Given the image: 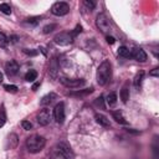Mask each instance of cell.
<instances>
[{
    "instance_id": "obj_9",
    "label": "cell",
    "mask_w": 159,
    "mask_h": 159,
    "mask_svg": "<svg viewBox=\"0 0 159 159\" xmlns=\"http://www.w3.org/2000/svg\"><path fill=\"white\" fill-rule=\"evenodd\" d=\"M130 55H132V58H134L138 62H145L148 58L145 51L140 47H134L133 50H130Z\"/></svg>"
},
{
    "instance_id": "obj_27",
    "label": "cell",
    "mask_w": 159,
    "mask_h": 159,
    "mask_svg": "<svg viewBox=\"0 0 159 159\" xmlns=\"http://www.w3.org/2000/svg\"><path fill=\"white\" fill-rule=\"evenodd\" d=\"M7 42H9V39L6 37V35L0 32V47H6Z\"/></svg>"
},
{
    "instance_id": "obj_30",
    "label": "cell",
    "mask_w": 159,
    "mask_h": 159,
    "mask_svg": "<svg viewBox=\"0 0 159 159\" xmlns=\"http://www.w3.org/2000/svg\"><path fill=\"white\" fill-rule=\"evenodd\" d=\"M83 4L89 9V10H93L94 9V6H96V2L94 1H88V0H84L83 1Z\"/></svg>"
},
{
    "instance_id": "obj_1",
    "label": "cell",
    "mask_w": 159,
    "mask_h": 159,
    "mask_svg": "<svg viewBox=\"0 0 159 159\" xmlns=\"http://www.w3.org/2000/svg\"><path fill=\"white\" fill-rule=\"evenodd\" d=\"M112 77V65L108 60L103 61L97 70V82L99 86H106Z\"/></svg>"
},
{
    "instance_id": "obj_20",
    "label": "cell",
    "mask_w": 159,
    "mask_h": 159,
    "mask_svg": "<svg viewBox=\"0 0 159 159\" xmlns=\"http://www.w3.org/2000/svg\"><path fill=\"white\" fill-rule=\"evenodd\" d=\"M37 78V72L35 70H29L26 73H25V80L27 82H34L35 80Z\"/></svg>"
},
{
    "instance_id": "obj_29",
    "label": "cell",
    "mask_w": 159,
    "mask_h": 159,
    "mask_svg": "<svg viewBox=\"0 0 159 159\" xmlns=\"http://www.w3.org/2000/svg\"><path fill=\"white\" fill-rule=\"evenodd\" d=\"M21 125H22V128H24L25 130H30V129L32 128V123L29 122V120H22V122H21Z\"/></svg>"
},
{
    "instance_id": "obj_11",
    "label": "cell",
    "mask_w": 159,
    "mask_h": 159,
    "mask_svg": "<svg viewBox=\"0 0 159 159\" xmlns=\"http://www.w3.org/2000/svg\"><path fill=\"white\" fill-rule=\"evenodd\" d=\"M94 119H96V122H97L99 125H102V127H104V128H109V127H111L109 119H108L106 116H103L102 113H96V114H94Z\"/></svg>"
},
{
    "instance_id": "obj_17",
    "label": "cell",
    "mask_w": 159,
    "mask_h": 159,
    "mask_svg": "<svg viewBox=\"0 0 159 159\" xmlns=\"http://www.w3.org/2000/svg\"><path fill=\"white\" fill-rule=\"evenodd\" d=\"M112 117L116 119V122L117 123H119V124H127V120H125V118L123 117V114L119 112V111H117V112H112Z\"/></svg>"
},
{
    "instance_id": "obj_14",
    "label": "cell",
    "mask_w": 159,
    "mask_h": 159,
    "mask_svg": "<svg viewBox=\"0 0 159 159\" xmlns=\"http://www.w3.org/2000/svg\"><path fill=\"white\" fill-rule=\"evenodd\" d=\"M57 98V96H56V93H48V94H46V96H43L42 97V99L40 101V104L41 106H48V104H51L55 99Z\"/></svg>"
},
{
    "instance_id": "obj_24",
    "label": "cell",
    "mask_w": 159,
    "mask_h": 159,
    "mask_svg": "<svg viewBox=\"0 0 159 159\" xmlns=\"http://www.w3.org/2000/svg\"><path fill=\"white\" fill-rule=\"evenodd\" d=\"M57 70H58V66H57V61H56V58H52V62H51V65H50V72H51L52 77H55V76H56V73H57Z\"/></svg>"
},
{
    "instance_id": "obj_18",
    "label": "cell",
    "mask_w": 159,
    "mask_h": 159,
    "mask_svg": "<svg viewBox=\"0 0 159 159\" xmlns=\"http://www.w3.org/2000/svg\"><path fill=\"white\" fill-rule=\"evenodd\" d=\"M117 99H118V97H117V93L116 92H112V93H109L108 96H107V103H108V106L109 107H114L116 104H117Z\"/></svg>"
},
{
    "instance_id": "obj_10",
    "label": "cell",
    "mask_w": 159,
    "mask_h": 159,
    "mask_svg": "<svg viewBox=\"0 0 159 159\" xmlns=\"http://www.w3.org/2000/svg\"><path fill=\"white\" fill-rule=\"evenodd\" d=\"M5 72H6V75L9 77H12V76L17 75V72H19V63L16 61H14V60L7 61L5 63Z\"/></svg>"
},
{
    "instance_id": "obj_36",
    "label": "cell",
    "mask_w": 159,
    "mask_h": 159,
    "mask_svg": "<svg viewBox=\"0 0 159 159\" xmlns=\"http://www.w3.org/2000/svg\"><path fill=\"white\" fill-rule=\"evenodd\" d=\"M2 78H4V76H2V73H1V72H0V83H1V82H2Z\"/></svg>"
},
{
    "instance_id": "obj_4",
    "label": "cell",
    "mask_w": 159,
    "mask_h": 159,
    "mask_svg": "<svg viewBox=\"0 0 159 159\" xmlns=\"http://www.w3.org/2000/svg\"><path fill=\"white\" fill-rule=\"evenodd\" d=\"M70 11V5L65 1H57L51 6V12L56 16H63Z\"/></svg>"
},
{
    "instance_id": "obj_32",
    "label": "cell",
    "mask_w": 159,
    "mask_h": 159,
    "mask_svg": "<svg viewBox=\"0 0 159 159\" xmlns=\"http://www.w3.org/2000/svg\"><path fill=\"white\" fill-rule=\"evenodd\" d=\"M150 76H153V77H158L159 76V68L158 67H155V68H153L152 71H150V73H149Z\"/></svg>"
},
{
    "instance_id": "obj_16",
    "label": "cell",
    "mask_w": 159,
    "mask_h": 159,
    "mask_svg": "<svg viewBox=\"0 0 159 159\" xmlns=\"http://www.w3.org/2000/svg\"><path fill=\"white\" fill-rule=\"evenodd\" d=\"M118 55H119L120 57H123V58H130V57H132L130 50H129L128 47H125V46H120V47L118 48Z\"/></svg>"
},
{
    "instance_id": "obj_35",
    "label": "cell",
    "mask_w": 159,
    "mask_h": 159,
    "mask_svg": "<svg viewBox=\"0 0 159 159\" xmlns=\"http://www.w3.org/2000/svg\"><path fill=\"white\" fill-rule=\"evenodd\" d=\"M39 86H40V82H37V83H35V84L32 86V89H34V91H36V88H37Z\"/></svg>"
},
{
    "instance_id": "obj_34",
    "label": "cell",
    "mask_w": 159,
    "mask_h": 159,
    "mask_svg": "<svg viewBox=\"0 0 159 159\" xmlns=\"http://www.w3.org/2000/svg\"><path fill=\"white\" fill-rule=\"evenodd\" d=\"M106 40H107V42L109 45H113L114 43V37H112V36H106Z\"/></svg>"
},
{
    "instance_id": "obj_13",
    "label": "cell",
    "mask_w": 159,
    "mask_h": 159,
    "mask_svg": "<svg viewBox=\"0 0 159 159\" xmlns=\"http://www.w3.org/2000/svg\"><path fill=\"white\" fill-rule=\"evenodd\" d=\"M19 143V139H17V135L15 133H11L9 137H7V140H6V149H14Z\"/></svg>"
},
{
    "instance_id": "obj_21",
    "label": "cell",
    "mask_w": 159,
    "mask_h": 159,
    "mask_svg": "<svg viewBox=\"0 0 159 159\" xmlns=\"http://www.w3.org/2000/svg\"><path fill=\"white\" fill-rule=\"evenodd\" d=\"M143 78H144V72L143 71H140V72H138L135 75V77H134V87L135 88H139L140 87V84L143 82Z\"/></svg>"
},
{
    "instance_id": "obj_31",
    "label": "cell",
    "mask_w": 159,
    "mask_h": 159,
    "mask_svg": "<svg viewBox=\"0 0 159 159\" xmlns=\"http://www.w3.org/2000/svg\"><path fill=\"white\" fill-rule=\"evenodd\" d=\"M39 20H40V17H30V19H27V20H26V22L32 24V25H36V24L39 22Z\"/></svg>"
},
{
    "instance_id": "obj_8",
    "label": "cell",
    "mask_w": 159,
    "mask_h": 159,
    "mask_svg": "<svg viewBox=\"0 0 159 159\" xmlns=\"http://www.w3.org/2000/svg\"><path fill=\"white\" fill-rule=\"evenodd\" d=\"M37 122L40 125H47L51 122V112L50 109H41L37 113Z\"/></svg>"
},
{
    "instance_id": "obj_5",
    "label": "cell",
    "mask_w": 159,
    "mask_h": 159,
    "mask_svg": "<svg viewBox=\"0 0 159 159\" xmlns=\"http://www.w3.org/2000/svg\"><path fill=\"white\" fill-rule=\"evenodd\" d=\"M73 35H72V32H66V31H63V32H60V34H57L56 36H55V39H53V41L57 43V45H61V46H65V45H68V43H71L72 41H73Z\"/></svg>"
},
{
    "instance_id": "obj_26",
    "label": "cell",
    "mask_w": 159,
    "mask_h": 159,
    "mask_svg": "<svg viewBox=\"0 0 159 159\" xmlns=\"http://www.w3.org/2000/svg\"><path fill=\"white\" fill-rule=\"evenodd\" d=\"M56 27H57L56 24H50V25H46V26L42 29V31H43V34H50V32H52Z\"/></svg>"
},
{
    "instance_id": "obj_23",
    "label": "cell",
    "mask_w": 159,
    "mask_h": 159,
    "mask_svg": "<svg viewBox=\"0 0 159 159\" xmlns=\"http://www.w3.org/2000/svg\"><path fill=\"white\" fill-rule=\"evenodd\" d=\"M6 119H7V117H6L5 106H4V104H1V107H0V128L6 123Z\"/></svg>"
},
{
    "instance_id": "obj_12",
    "label": "cell",
    "mask_w": 159,
    "mask_h": 159,
    "mask_svg": "<svg viewBox=\"0 0 159 159\" xmlns=\"http://www.w3.org/2000/svg\"><path fill=\"white\" fill-rule=\"evenodd\" d=\"M50 159H70L57 145L51 150V154H50Z\"/></svg>"
},
{
    "instance_id": "obj_3",
    "label": "cell",
    "mask_w": 159,
    "mask_h": 159,
    "mask_svg": "<svg viewBox=\"0 0 159 159\" xmlns=\"http://www.w3.org/2000/svg\"><path fill=\"white\" fill-rule=\"evenodd\" d=\"M96 25L98 27V30H101V32L103 34H108L111 31V22H109V19L106 16V14H98L97 17H96Z\"/></svg>"
},
{
    "instance_id": "obj_22",
    "label": "cell",
    "mask_w": 159,
    "mask_h": 159,
    "mask_svg": "<svg viewBox=\"0 0 159 159\" xmlns=\"http://www.w3.org/2000/svg\"><path fill=\"white\" fill-rule=\"evenodd\" d=\"M120 99L123 103H127L128 99H129V89L127 86H124L122 89H120Z\"/></svg>"
},
{
    "instance_id": "obj_6",
    "label": "cell",
    "mask_w": 159,
    "mask_h": 159,
    "mask_svg": "<svg viewBox=\"0 0 159 159\" xmlns=\"http://www.w3.org/2000/svg\"><path fill=\"white\" fill-rule=\"evenodd\" d=\"M61 83L68 88H80L81 86L84 84V80L82 78H66V77H62L61 80Z\"/></svg>"
},
{
    "instance_id": "obj_28",
    "label": "cell",
    "mask_w": 159,
    "mask_h": 159,
    "mask_svg": "<svg viewBox=\"0 0 159 159\" xmlns=\"http://www.w3.org/2000/svg\"><path fill=\"white\" fill-rule=\"evenodd\" d=\"M4 88H5L7 92H11V93L17 92V87L14 86V84H4Z\"/></svg>"
},
{
    "instance_id": "obj_2",
    "label": "cell",
    "mask_w": 159,
    "mask_h": 159,
    "mask_svg": "<svg viewBox=\"0 0 159 159\" xmlns=\"http://www.w3.org/2000/svg\"><path fill=\"white\" fill-rule=\"evenodd\" d=\"M46 144V139L40 135V134H34V135H30L27 139H26V148L30 153L32 154H36V153H40L43 147Z\"/></svg>"
},
{
    "instance_id": "obj_33",
    "label": "cell",
    "mask_w": 159,
    "mask_h": 159,
    "mask_svg": "<svg viewBox=\"0 0 159 159\" xmlns=\"http://www.w3.org/2000/svg\"><path fill=\"white\" fill-rule=\"evenodd\" d=\"M24 52L26 53V55H31V56H35L37 52L36 51H31V50H29V48H24Z\"/></svg>"
},
{
    "instance_id": "obj_25",
    "label": "cell",
    "mask_w": 159,
    "mask_h": 159,
    "mask_svg": "<svg viewBox=\"0 0 159 159\" xmlns=\"http://www.w3.org/2000/svg\"><path fill=\"white\" fill-rule=\"evenodd\" d=\"M0 11H1L2 14H5V15H10V14H11V7H10L9 4L2 2V4H0Z\"/></svg>"
},
{
    "instance_id": "obj_15",
    "label": "cell",
    "mask_w": 159,
    "mask_h": 159,
    "mask_svg": "<svg viewBox=\"0 0 159 159\" xmlns=\"http://www.w3.org/2000/svg\"><path fill=\"white\" fill-rule=\"evenodd\" d=\"M57 147H58V148H60V149H61V150H62V152H63V153H65V154H66V155H67L70 159H72V157H73L72 150H71V148H70V147H68L66 143L61 142V143H58V144H57Z\"/></svg>"
},
{
    "instance_id": "obj_7",
    "label": "cell",
    "mask_w": 159,
    "mask_h": 159,
    "mask_svg": "<svg viewBox=\"0 0 159 159\" xmlns=\"http://www.w3.org/2000/svg\"><path fill=\"white\" fill-rule=\"evenodd\" d=\"M53 118L58 124L63 123V120H65V104H63V102H60V103H57L55 106V108H53Z\"/></svg>"
},
{
    "instance_id": "obj_19",
    "label": "cell",
    "mask_w": 159,
    "mask_h": 159,
    "mask_svg": "<svg viewBox=\"0 0 159 159\" xmlns=\"http://www.w3.org/2000/svg\"><path fill=\"white\" fill-rule=\"evenodd\" d=\"M93 92V88H86V89H80V91H75V92H71L70 94L71 96H75V97H81V96H86V94H89Z\"/></svg>"
}]
</instances>
